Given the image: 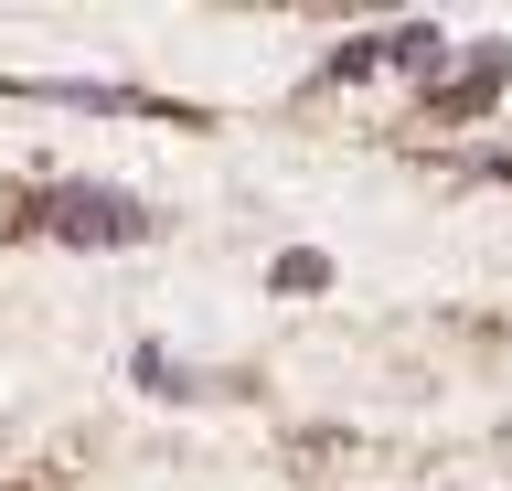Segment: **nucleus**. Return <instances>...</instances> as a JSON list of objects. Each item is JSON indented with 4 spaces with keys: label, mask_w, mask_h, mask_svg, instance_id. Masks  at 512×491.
Instances as JSON below:
<instances>
[{
    "label": "nucleus",
    "mask_w": 512,
    "mask_h": 491,
    "mask_svg": "<svg viewBox=\"0 0 512 491\" xmlns=\"http://www.w3.org/2000/svg\"><path fill=\"white\" fill-rule=\"evenodd\" d=\"M11 225H22V235H54V246H139L150 214H139L128 193H75V182H64V193H32Z\"/></svg>",
    "instance_id": "obj_1"
}]
</instances>
